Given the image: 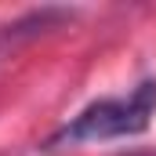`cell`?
I'll use <instances>...</instances> for the list:
<instances>
[{"mask_svg":"<svg viewBox=\"0 0 156 156\" xmlns=\"http://www.w3.org/2000/svg\"><path fill=\"white\" fill-rule=\"evenodd\" d=\"M156 113V83L145 80L138 83L127 98H102L94 105H87L66 131H58L51 138V149H66L80 142H109V138H131L142 134Z\"/></svg>","mask_w":156,"mask_h":156,"instance_id":"cell-1","label":"cell"}]
</instances>
